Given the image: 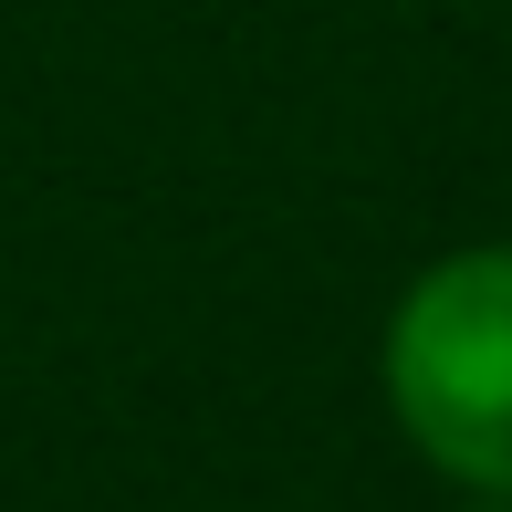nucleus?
I'll list each match as a JSON object with an SVG mask.
<instances>
[{"mask_svg": "<svg viewBox=\"0 0 512 512\" xmlns=\"http://www.w3.org/2000/svg\"><path fill=\"white\" fill-rule=\"evenodd\" d=\"M408 450L471 502H512V241L450 251L398 293L377 345Z\"/></svg>", "mask_w": 512, "mask_h": 512, "instance_id": "obj_1", "label": "nucleus"}, {"mask_svg": "<svg viewBox=\"0 0 512 512\" xmlns=\"http://www.w3.org/2000/svg\"><path fill=\"white\" fill-rule=\"evenodd\" d=\"M471 512H512V502H471Z\"/></svg>", "mask_w": 512, "mask_h": 512, "instance_id": "obj_2", "label": "nucleus"}]
</instances>
